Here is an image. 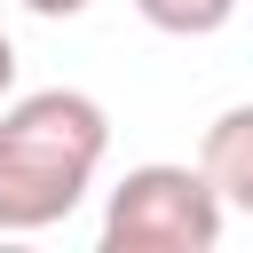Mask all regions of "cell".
Returning <instances> with one entry per match:
<instances>
[{
    "label": "cell",
    "instance_id": "6da1fadb",
    "mask_svg": "<svg viewBox=\"0 0 253 253\" xmlns=\"http://www.w3.org/2000/svg\"><path fill=\"white\" fill-rule=\"evenodd\" d=\"M111 150V111L79 87H40L0 111V237H32L79 213Z\"/></svg>",
    "mask_w": 253,
    "mask_h": 253
},
{
    "label": "cell",
    "instance_id": "7a4b0ae2",
    "mask_svg": "<svg viewBox=\"0 0 253 253\" xmlns=\"http://www.w3.org/2000/svg\"><path fill=\"white\" fill-rule=\"evenodd\" d=\"M221 198L198 166H126V182L103 198V253H213L221 245Z\"/></svg>",
    "mask_w": 253,
    "mask_h": 253
},
{
    "label": "cell",
    "instance_id": "3957f363",
    "mask_svg": "<svg viewBox=\"0 0 253 253\" xmlns=\"http://www.w3.org/2000/svg\"><path fill=\"white\" fill-rule=\"evenodd\" d=\"M198 174L213 182L221 213H253V103H229L206 142H198Z\"/></svg>",
    "mask_w": 253,
    "mask_h": 253
},
{
    "label": "cell",
    "instance_id": "277c9868",
    "mask_svg": "<svg viewBox=\"0 0 253 253\" xmlns=\"http://www.w3.org/2000/svg\"><path fill=\"white\" fill-rule=\"evenodd\" d=\"M134 16L150 32H166V40H206V32H221L237 16V0H134Z\"/></svg>",
    "mask_w": 253,
    "mask_h": 253
},
{
    "label": "cell",
    "instance_id": "5b68a950",
    "mask_svg": "<svg viewBox=\"0 0 253 253\" xmlns=\"http://www.w3.org/2000/svg\"><path fill=\"white\" fill-rule=\"evenodd\" d=\"M16 8H32V16H79L87 0H16Z\"/></svg>",
    "mask_w": 253,
    "mask_h": 253
},
{
    "label": "cell",
    "instance_id": "8992f818",
    "mask_svg": "<svg viewBox=\"0 0 253 253\" xmlns=\"http://www.w3.org/2000/svg\"><path fill=\"white\" fill-rule=\"evenodd\" d=\"M8 87H16V40L0 32V95H8Z\"/></svg>",
    "mask_w": 253,
    "mask_h": 253
}]
</instances>
